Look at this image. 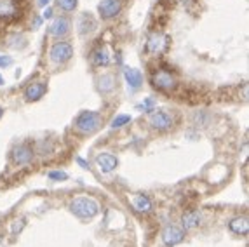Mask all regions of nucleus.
<instances>
[{
  "label": "nucleus",
  "instance_id": "7",
  "mask_svg": "<svg viewBox=\"0 0 249 247\" xmlns=\"http://www.w3.org/2000/svg\"><path fill=\"white\" fill-rule=\"evenodd\" d=\"M122 2L121 0H103L98 5V11H100V16L103 19H110V18H115L117 14L121 13Z\"/></svg>",
  "mask_w": 249,
  "mask_h": 247
},
{
  "label": "nucleus",
  "instance_id": "29",
  "mask_svg": "<svg viewBox=\"0 0 249 247\" xmlns=\"http://www.w3.org/2000/svg\"><path fill=\"white\" fill-rule=\"evenodd\" d=\"M2 113H4V110H2V108H0V119H2Z\"/></svg>",
  "mask_w": 249,
  "mask_h": 247
},
{
  "label": "nucleus",
  "instance_id": "4",
  "mask_svg": "<svg viewBox=\"0 0 249 247\" xmlns=\"http://www.w3.org/2000/svg\"><path fill=\"white\" fill-rule=\"evenodd\" d=\"M152 84L157 87L159 91H173L176 87V78L175 75H171L167 70H157L152 77Z\"/></svg>",
  "mask_w": 249,
  "mask_h": 247
},
{
  "label": "nucleus",
  "instance_id": "18",
  "mask_svg": "<svg viewBox=\"0 0 249 247\" xmlns=\"http://www.w3.org/2000/svg\"><path fill=\"white\" fill-rule=\"evenodd\" d=\"M92 63L96 66H108L110 65V56H108L107 49H96L94 54H92Z\"/></svg>",
  "mask_w": 249,
  "mask_h": 247
},
{
  "label": "nucleus",
  "instance_id": "13",
  "mask_svg": "<svg viewBox=\"0 0 249 247\" xmlns=\"http://www.w3.org/2000/svg\"><path fill=\"white\" fill-rule=\"evenodd\" d=\"M68 28H70V23L68 19L65 18H58V19H54V23L51 25V35L53 37H63V35H67L68 33Z\"/></svg>",
  "mask_w": 249,
  "mask_h": 247
},
{
  "label": "nucleus",
  "instance_id": "2",
  "mask_svg": "<svg viewBox=\"0 0 249 247\" xmlns=\"http://www.w3.org/2000/svg\"><path fill=\"white\" fill-rule=\"evenodd\" d=\"M103 122V117L96 111H82L77 119H75V129L82 134H91V132L98 131V127Z\"/></svg>",
  "mask_w": 249,
  "mask_h": 247
},
{
  "label": "nucleus",
  "instance_id": "12",
  "mask_svg": "<svg viewBox=\"0 0 249 247\" xmlns=\"http://www.w3.org/2000/svg\"><path fill=\"white\" fill-rule=\"evenodd\" d=\"M124 78H125V82H127V86L131 87V89H138V87H142V84H143L142 71L136 70V68H125Z\"/></svg>",
  "mask_w": 249,
  "mask_h": 247
},
{
  "label": "nucleus",
  "instance_id": "11",
  "mask_svg": "<svg viewBox=\"0 0 249 247\" xmlns=\"http://www.w3.org/2000/svg\"><path fill=\"white\" fill-rule=\"evenodd\" d=\"M96 164L100 165L101 173H112V171H115L119 160L113 155H110V153H103V155H98Z\"/></svg>",
  "mask_w": 249,
  "mask_h": 247
},
{
  "label": "nucleus",
  "instance_id": "28",
  "mask_svg": "<svg viewBox=\"0 0 249 247\" xmlns=\"http://www.w3.org/2000/svg\"><path fill=\"white\" fill-rule=\"evenodd\" d=\"M2 84H4V78H2V75H0V86H2Z\"/></svg>",
  "mask_w": 249,
  "mask_h": 247
},
{
  "label": "nucleus",
  "instance_id": "20",
  "mask_svg": "<svg viewBox=\"0 0 249 247\" xmlns=\"http://www.w3.org/2000/svg\"><path fill=\"white\" fill-rule=\"evenodd\" d=\"M131 122V117L129 115H117L115 119L112 120V127L113 129H119L122 127V125H125V124Z\"/></svg>",
  "mask_w": 249,
  "mask_h": 247
},
{
  "label": "nucleus",
  "instance_id": "6",
  "mask_svg": "<svg viewBox=\"0 0 249 247\" xmlns=\"http://www.w3.org/2000/svg\"><path fill=\"white\" fill-rule=\"evenodd\" d=\"M185 239V231L181 230L179 227H175V225H169L162 230V242L166 244L167 247H173L176 244L183 242Z\"/></svg>",
  "mask_w": 249,
  "mask_h": 247
},
{
  "label": "nucleus",
  "instance_id": "9",
  "mask_svg": "<svg viewBox=\"0 0 249 247\" xmlns=\"http://www.w3.org/2000/svg\"><path fill=\"white\" fill-rule=\"evenodd\" d=\"M150 124H152V127L159 129V131H166L173 125V117L167 111H155L150 115Z\"/></svg>",
  "mask_w": 249,
  "mask_h": 247
},
{
  "label": "nucleus",
  "instance_id": "5",
  "mask_svg": "<svg viewBox=\"0 0 249 247\" xmlns=\"http://www.w3.org/2000/svg\"><path fill=\"white\" fill-rule=\"evenodd\" d=\"M51 59L54 63H67L73 54V49L68 42H56L53 47H51Z\"/></svg>",
  "mask_w": 249,
  "mask_h": 247
},
{
  "label": "nucleus",
  "instance_id": "21",
  "mask_svg": "<svg viewBox=\"0 0 249 247\" xmlns=\"http://www.w3.org/2000/svg\"><path fill=\"white\" fill-rule=\"evenodd\" d=\"M58 7L63 11H73L77 7V0H58Z\"/></svg>",
  "mask_w": 249,
  "mask_h": 247
},
{
  "label": "nucleus",
  "instance_id": "24",
  "mask_svg": "<svg viewBox=\"0 0 249 247\" xmlns=\"http://www.w3.org/2000/svg\"><path fill=\"white\" fill-rule=\"evenodd\" d=\"M9 65H13V58L11 56H2L0 54V68H5V66H9Z\"/></svg>",
  "mask_w": 249,
  "mask_h": 247
},
{
  "label": "nucleus",
  "instance_id": "3",
  "mask_svg": "<svg viewBox=\"0 0 249 247\" xmlns=\"http://www.w3.org/2000/svg\"><path fill=\"white\" fill-rule=\"evenodd\" d=\"M19 18V4L18 0H0V26L13 23Z\"/></svg>",
  "mask_w": 249,
  "mask_h": 247
},
{
  "label": "nucleus",
  "instance_id": "17",
  "mask_svg": "<svg viewBox=\"0 0 249 247\" xmlns=\"http://www.w3.org/2000/svg\"><path fill=\"white\" fill-rule=\"evenodd\" d=\"M133 207L136 211H140V212H148L150 209H152V202L148 200V197H145V195H134L133 197Z\"/></svg>",
  "mask_w": 249,
  "mask_h": 247
},
{
  "label": "nucleus",
  "instance_id": "19",
  "mask_svg": "<svg viewBox=\"0 0 249 247\" xmlns=\"http://www.w3.org/2000/svg\"><path fill=\"white\" fill-rule=\"evenodd\" d=\"M115 87V82H113V77L112 75H103L100 78V89L103 92H110Z\"/></svg>",
  "mask_w": 249,
  "mask_h": 247
},
{
  "label": "nucleus",
  "instance_id": "14",
  "mask_svg": "<svg viewBox=\"0 0 249 247\" xmlns=\"http://www.w3.org/2000/svg\"><path fill=\"white\" fill-rule=\"evenodd\" d=\"M46 94V84H32V86L26 87V91H25V96L28 101H37V99H40L42 96Z\"/></svg>",
  "mask_w": 249,
  "mask_h": 247
},
{
  "label": "nucleus",
  "instance_id": "23",
  "mask_svg": "<svg viewBox=\"0 0 249 247\" xmlns=\"http://www.w3.org/2000/svg\"><path fill=\"white\" fill-rule=\"evenodd\" d=\"M140 108H143L145 111H152L155 108V101H154V98H146L145 101H143V105Z\"/></svg>",
  "mask_w": 249,
  "mask_h": 247
},
{
  "label": "nucleus",
  "instance_id": "25",
  "mask_svg": "<svg viewBox=\"0 0 249 247\" xmlns=\"http://www.w3.org/2000/svg\"><path fill=\"white\" fill-rule=\"evenodd\" d=\"M77 162L80 164V167H84V169H89V164L84 160V159H80V157H79V159H77Z\"/></svg>",
  "mask_w": 249,
  "mask_h": 247
},
{
  "label": "nucleus",
  "instance_id": "27",
  "mask_svg": "<svg viewBox=\"0 0 249 247\" xmlns=\"http://www.w3.org/2000/svg\"><path fill=\"white\" fill-rule=\"evenodd\" d=\"M44 16H46V18H51V16H53V11H51V9H47L46 13H44Z\"/></svg>",
  "mask_w": 249,
  "mask_h": 247
},
{
  "label": "nucleus",
  "instance_id": "16",
  "mask_svg": "<svg viewBox=\"0 0 249 247\" xmlns=\"http://www.w3.org/2000/svg\"><path fill=\"white\" fill-rule=\"evenodd\" d=\"M181 223H183V228H185V230H194V228L199 227L200 212H197V211H190V212H187V214L183 216Z\"/></svg>",
  "mask_w": 249,
  "mask_h": 247
},
{
  "label": "nucleus",
  "instance_id": "15",
  "mask_svg": "<svg viewBox=\"0 0 249 247\" xmlns=\"http://www.w3.org/2000/svg\"><path fill=\"white\" fill-rule=\"evenodd\" d=\"M229 228L233 231V233L237 235H246L249 231V221L246 216H242V218H233L232 221H230Z\"/></svg>",
  "mask_w": 249,
  "mask_h": 247
},
{
  "label": "nucleus",
  "instance_id": "1",
  "mask_svg": "<svg viewBox=\"0 0 249 247\" xmlns=\"http://www.w3.org/2000/svg\"><path fill=\"white\" fill-rule=\"evenodd\" d=\"M70 209L75 216L89 219V218H94V216L98 214L100 204H98V200H94V198H91V197H77L71 200Z\"/></svg>",
  "mask_w": 249,
  "mask_h": 247
},
{
  "label": "nucleus",
  "instance_id": "26",
  "mask_svg": "<svg viewBox=\"0 0 249 247\" xmlns=\"http://www.w3.org/2000/svg\"><path fill=\"white\" fill-rule=\"evenodd\" d=\"M49 2H51V0H38V4H40L42 7H44V5H47Z\"/></svg>",
  "mask_w": 249,
  "mask_h": 247
},
{
  "label": "nucleus",
  "instance_id": "10",
  "mask_svg": "<svg viewBox=\"0 0 249 247\" xmlns=\"http://www.w3.org/2000/svg\"><path fill=\"white\" fill-rule=\"evenodd\" d=\"M32 157H34V152L28 144H18L13 150V160L16 164H28V162H32Z\"/></svg>",
  "mask_w": 249,
  "mask_h": 247
},
{
  "label": "nucleus",
  "instance_id": "22",
  "mask_svg": "<svg viewBox=\"0 0 249 247\" xmlns=\"http://www.w3.org/2000/svg\"><path fill=\"white\" fill-rule=\"evenodd\" d=\"M49 177L54 179V181H65L68 177V174L63 173V171H53V173H49Z\"/></svg>",
  "mask_w": 249,
  "mask_h": 247
},
{
  "label": "nucleus",
  "instance_id": "8",
  "mask_svg": "<svg viewBox=\"0 0 249 247\" xmlns=\"http://www.w3.org/2000/svg\"><path fill=\"white\" fill-rule=\"evenodd\" d=\"M167 42H169V38H167L166 35H162V33H154V35L148 38V42H146L145 49L148 54H160L162 51H166Z\"/></svg>",
  "mask_w": 249,
  "mask_h": 247
}]
</instances>
